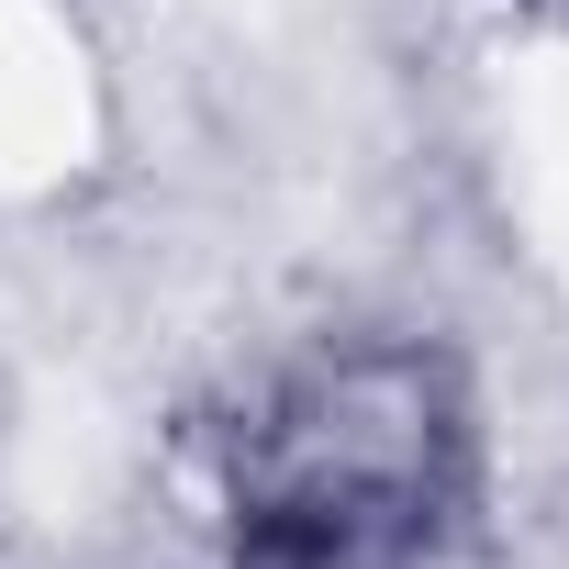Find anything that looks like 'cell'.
<instances>
[{
    "instance_id": "6da1fadb",
    "label": "cell",
    "mask_w": 569,
    "mask_h": 569,
    "mask_svg": "<svg viewBox=\"0 0 569 569\" xmlns=\"http://www.w3.org/2000/svg\"><path fill=\"white\" fill-rule=\"evenodd\" d=\"M458 402L413 347H358L279 380L234 425V547L246 569H402L447 525Z\"/></svg>"
}]
</instances>
